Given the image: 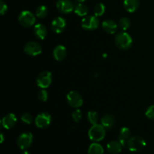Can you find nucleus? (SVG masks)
Instances as JSON below:
<instances>
[{
  "label": "nucleus",
  "instance_id": "f257e3e1",
  "mask_svg": "<svg viewBox=\"0 0 154 154\" xmlns=\"http://www.w3.org/2000/svg\"><path fill=\"white\" fill-rule=\"evenodd\" d=\"M114 42L116 45L120 49L126 51L129 49L132 45V38L129 33L126 32H120L115 35Z\"/></svg>",
  "mask_w": 154,
  "mask_h": 154
},
{
  "label": "nucleus",
  "instance_id": "f03ea898",
  "mask_svg": "<svg viewBox=\"0 0 154 154\" xmlns=\"http://www.w3.org/2000/svg\"><path fill=\"white\" fill-rule=\"evenodd\" d=\"M106 135V129L102 124L93 125L88 131V136L91 141L99 142L105 138Z\"/></svg>",
  "mask_w": 154,
  "mask_h": 154
},
{
  "label": "nucleus",
  "instance_id": "7ed1b4c3",
  "mask_svg": "<svg viewBox=\"0 0 154 154\" xmlns=\"http://www.w3.org/2000/svg\"><path fill=\"white\" fill-rule=\"evenodd\" d=\"M146 141L140 136L131 137L127 144V147L132 152L141 151L145 147Z\"/></svg>",
  "mask_w": 154,
  "mask_h": 154
},
{
  "label": "nucleus",
  "instance_id": "20e7f679",
  "mask_svg": "<svg viewBox=\"0 0 154 154\" xmlns=\"http://www.w3.org/2000/svg\"><path fill=\"white\" fill-rule=\"evenodd\" d=\"M18 21L24 27H30L35 23L36 17L29 11H23L18 17Z\"/></svg>",
  "mask_w": 154,
  "mask_h": 154
},
{
  "label": "nucleus",
  "instance_id": "39448f33",
  "mask_svg": "<svg viewBox=\"0 0 154 154\" xmlns=\"http://www.w3.org/2000/svg\"><path fill=\"white\" fill-rule=\"evenodd\" d=\"M33 142V135L30 132H23L20 134L17 140V146L22 150H26L31 147Z\"/></svg>",
  "mask_w": 154,
  "mask_h": 154
},
{
  "label": "nucleus",
  "instance_id": "423d86ee",
  "mask_svg": "<svg viewBox=\"0 0 154 154\" xmlns=\"http://www.w3.org/2000/svg\"><path fill=\"white\" fill-rule=\"evenodd\" d=\"M52 74L51 72L45 71L42 72L38 75L36 78V84L38 87L41 89H47L51 86L52 83Z\"/></svg>",
  "mask_w": 154,
  "mask_h": 154
},
{
  "label": "nucleus",
  "instance_id": "0eeeda50",
  "mask_svg": "<svg viewBox=\"0 0 154 154\" xmlns=\"http://www.w3.org/2000/svg\"><path fill=\"white\" fill-rule=\"evenodd\" d=\"M99 20L98 17L95 15H90V16H87L81 20V27L84 29L88 30V31H92L95 30L99 27Z\"/></svg>",
  "mask_w": 154,
  "mask_h": 154
},
{
  "label": "nucleus",
  "instance_id": "6e6552de",
  "mask_svg": "<svg viewBox=\"0 0 154 154\" xmlns=\"http://www.w3.org/2000/svg\"><path fill=\"white\" fill-rule=\"evenodd\" d=\"M24 52L31 57H36L42 54V48L39 43L36 42H29L24 46Z\"/></svg>",
  "mask_w": 154,
  "mask_h": 154
},
{
  "label": "nucleus",
  "instance_id": "1a4fd4ad",
  "mask_svg": "<svg viewBox=\"0 0 154 154\" xmlns=\"http://www.w3.org/2000/svg\"><path fill=\"white\" fill-rule=\"evenodd\" d=\"M67 101L69 105L74 108H79L83 105L82 96L76 91H71L68 93Z\"/></svg>",
  "mask_w": 154,
  "mask_h": 154
},
{
  "label": "nucleus",
  "instance_id": "9d476101",
  "mask_svg": "<svg viewBox=\"0 0 154 154\" xmlns=\"http://www.w3.org/2000/svg\"><path fill=\"white\" fill-rule=\"evenodd\" d=\"M51 114L47 112H42L39 114L35 119V126L39 129H45L50 126L51 123Z\"/></svg>",
  "mask_w": 154,
  "mask_h": 154
},
{
  "label": "nucleus",
  "instance_id": "9b49d317",
  "mask_svg": "<svg viewBox=\"0 0 154 154\" xmlns=\"http://www.w3.org/2000/svg\"><path fill=\"white\" fill-rule=\"evenodd\" d=\"M56 6L57 10L63 14H70L75 10V6L71 0H57Z\"/></svg>",
  "mask_w": 154,
  "mask_h": 154
},
{
  "label": "nucleus",
  "instance_id": "f8f14e48",
  "mask_svg": "<svg viewBox=\"0 0 154 154\" xmlns=\"http://www.w3.org/2000/svg\"><path fill=\"white\" fill-rule=\"evenodd\" d=\"M51 29L55 33H61L65 30L66 27V20L62 17H57L53 20L51 23Z\"/></svg>",
  "mask_w": 154,
  "mask_h": 154
},
{
  "label": "nucleus",
  "instance_id": "ddd939ff",
  "mask_svg": "<svg viewBox=\"0 0 154 154\" xmlns=\"http://www.w3.org/2000/svg\"><path fill=\"white\" fill-rule=\"evenodd\" d=\"M17 119L15 114L10 113L5 116L2 120V125L6 129H10L16 125Z\"/></svg>",
  "mask_w": 154,
  "mask_h": 154
},
{
  "label": "nucleus",
  "instance_id": "4468645a",
  "mask_svg": "<svg viewBox=\"0 0 154 154\" xmlns=\"http://www.w3.org/2000/svg\"><path fill=\"white\" fill-rule=\"evenodd\" d=\"M53 56L57 61H63L67 56V50L63 45H57L53 51Z\"/></svg>",
  "mask_w": 154,
  "mask_h": 154
},
{
  "label": "nucleus",
  "instance_id": "2eb2a0df",
  "mask_svg": "<svg viewBox=\"0 0 154 154\" xmlns=\"http://www.w3.org/2000/svg\"><path fill=\"white\" fill-rule=\"evenodd\" d=\"M102 29L109 34H114L118 29V24L113 20H105L102 22Z\"/></svg>",
  "mask_w": 154,
  "mask_h": 154
},
{
  "label": "nucleus",
  "instance_id": "dca6fc26",
  "mask_svg": "<svg viewBox=\"0 0 154 154\" xmlns=\"http://www.w3.org/2000/svg\"><path fill=\"white\" fill-rule=\"evenodd\" d=\"M33 32H34L35 36L39 40H44L47 37L48 35V30H47L46 26L43 24L38 23L35 25L33 28Z\"/></svg>",
  "mask_w": 154,
  "mask_h": 154
},
{
  "label": "nucleus",
  "instance_id": "f3484780",
  "mask_svg": "<svg viewBox=\"0 0 154 154\" xmlns=\"http://www.w3.org/2000/svg\"><path fill=\"white\" fill-rule=\"evenodd\" d=\"M131 138V131L129 128L123 127L120 131L119 134V141L121 143L123 147H127L129 140Z\"/></svg>",
  "mask_w": 154,
  "mask_h": 154
},
{
  "label": "nucleus",
  "instance_id": "a211bd4d",
  "mask_svg": "<svg viewBox=\"0 0 154 154\" xmlns=\"http://www.w3.org/2000/svg\"><path fill=\"white\" fill-rule=\"evenodd\" d=\"M123 145L119 141H111L107 144V150L111 154H118L122 151Z\"/></svg>",
  "mask_w": 154,
  "mask_h": 154
},
{
  "label": "nucleus",
  "instance_id": "6ab92c4d",
  "mask_svg": "<svg viewBox=\"0 0 154 154\" xmlns=\"http://www.w3.org/2000/svg\"><path fill=\"white\" fill-rule=\"evenodd\" d=\"M101 124L107 129H111L115 124V119L111 114H105L101 118Z\"/></svg>",
  "mask_w": 154,
  "mask_h": 154
},
{
  "label": "nucleus",
  "instance_id": "aec40b11",
  "mask_svg": "<svg viewBox=\"0 0 154 154\" xmlns=\"http://www.w3.org/2000/svg\"><path fill=\"white\" fill-rule=\"evenodd\" d=\"M139 0H124L123 6L129 13H133L139 8Z\"/></svg>",
  "mask_w": 154,
  "mask_h": 154
},
{
  "label": "nucleus",
  "instance_id": "412c9836",
  "mask_svg": "<svg viewBox=\"0 0 154 154\" xmlns=\"http://www.w3.org/2000/svg\"><path fill=\"white\" fill-rule=\"evenodd\" d=\"M88 154H104V148L98 142L92 143L88 148Z\"/></svg>",
  "mask_w": 154,
  "mask_h": 154
},
{
  "label": "nucleus",
  "instance_id": "4be33fe9",
  "mask_svg": "<svg viewBox=\"0 0 154 154\" xmlns=\"http://www.w3.org/2000/svg\"><path fill=\"white\" fill-rule=\"evenodd\" d=\"M74 11L79 17H85L88 13V8L83 3H78L75 6Z\"/></svg>",
  "mask_w": 154,
  "mask_h": 154
},
{
  "label": "nucleus",
  "instance_id": "5701e85b",
  "mask_svg": "<svg viewBox=\"0 0 154 154\" xmlns=\"http://www.w3.org/2000/svg\"><path fill=\"white\" fill-rule=\"evenodd\" d=\"M131 25V21L126 17H123L120 18V20L118 22V27L121 29L123 31H126L130 27Z\"/></svg>",
  "mask_w": 154,
  "mask_h": 154
},
{
  "label": "nucleus",
  "instance_id": "b1692460",
  "mask_svg": "<svg viewBox=\"0 0 154 154\" xmlns=\"http://www.w3.org/2000/svg\"><path fill=\"white\" fill-rule=\"evenodd\" d=\"M48 9L45 5H41L35 11V16L38 18H45L48 15Z\"/></svg>",
  "mask_w": 154,
  "mask_h": 154
},
{
  "label": "nucleus",
  "instance_id": "393cba45",
  "mask_svg": "<svg viewBox=\"0 0 154 154\" xmlns=\"http://www.w3.org/2000/svg\"><path fill=\"white\" fill-rule=\"evenodd\" d=\"M105 6L103 3H99L95 6L93 9V13L96 17H101L105 14Z\"/></svg>",
  "mask_w": 154,
  "mask_h": 154
},
{
  "label": "nucleus",
  "instance_id": "a878e982",
  "mask_svg": "<svg viewBox=\"0 0 154 154\" xmlns=\"http://www.w3.org/2000/svg\"><path fill=\"white\" fill-rule=\"evenodd\" d=\"M87 120L92 125H95L98 123L99 120V115L97 112L94 111H90L87 113Z\"/></svg>",
  "mask_w": 154,
  "mask_h": 154
},
{
  "label": "nucleus",
  "instance_id": "bb28decb",
  "mask_svg": "<svg viewBox=\"0 0 154 154\" xmlns=\"http://www.w3.org/2000/svg\"><path fill=\"white\" fill-rule=\"evenodd\" d=\"M21 120L24 123H26V124H31L33 121L32 116L29 113H24L21 116Z\"/></svg>",
  "mask_w": 154,
  "mask_h": 154
},
{
  "label": "nucleus",
  "instance_id": "cd10ccee",
  "mask_svg": "<svg viewBox=\"0 0 154 154\" xmlns=\"http://www.w3.org/2000/svg\"><path fill=\"white\" fill-rule=\"evenodd\" d=\"M38 99L41 102H46L48 99V93L45 89H42L38 93Z\"/></svg>",
  "mask_w": 154,
  "mask_h": 154
},
{
  "label": "nucleus",
  "instance_id": "c85d7f7f",
  "mask_svg": "<svg viewBox=\"0 0 154 154\" xmlns=\"http://www.w3.org/2000/svg\"><path fill=\"white\" fill-rule=\"evenodd\" d=\"M72 119H73L74 121L76 122V123H78V122L81 121V119H82V117H83L82 112H81L79 109L75 110V111L72 113Z\"/></svg>",
  "mask_w": 154,
  "mask_h": 154
},
{
  "label": "nucleus",
  "instance_id": "c756f323",
  "mask_svg": "<svg viewBox=\"0 0 154 154\" xmlns=\"http://www.w3.org/2000/svg\"><path fill=\"white\" fill-rule=\"evenodd\" d=\"M146 117L151 120H154V105H150L145 112Z\"/></svg>",
  "mask_w": 154,
  "mask_h": 154
},
{
  "label": "nucleus",
  "instance_id": "7c9ffc66",
  "mask_svg": "<svg viewBox=\"0 0 154 154\" xmlns=\"http://www.w3.org/2000/svg\"><path fill=\"white\" fill-rule=\"evenodd\" d=\"M8 6L3 1L0 2V14L4 15L7 12Z\"/></svg>",
  "mask_w": 154,
  "mask_h": 154
},
{
  "label": "nucleus",
  "instance_id": "2f4dec72",
  "mask_svg": "<svg viewBox=\"0 0 154 154\" xmlns=\"http://www.w3.org/2000/svg\"><path fill=\"white\" fill-rule=\"evenodd\" d=\"M21 154H31V153H30L28 151V150H23V151L22 153H21Z\"/></svg>",
  "mask_w": 154,
  "mask_h": 154
},
{
  "label": "nucleus",
  "instance_id": "473e14b6",
  "mask_svg": "<svg viewBox=\"0 0 154 154\" xmlns=\"http://www.w3.org/2000/svg\"><path fill=\"white\" fill-rule=\"evenodd\" d=\"M0 136H1V143H2L4 141V135H3L2 133H1Z\"/></svg>",
  "mask_w": 154,
  "mask_h": 154
},
{
  "label": "nucleus",
  "instance_id": "72a5a7b5",
  "mask_svg": "<svg viewBox=\"0 0 154 154\" xmlns=\"http://www.w3.org/2000/svg\"><path fill=\"white\" fill-rule=\"evenodd\" d=\"M77 2H78L79 3H83L84 2H85V0H76Z\"/></svg>",
  "mask_w": 154,
  "mask_h": 154
}]
</instances>
